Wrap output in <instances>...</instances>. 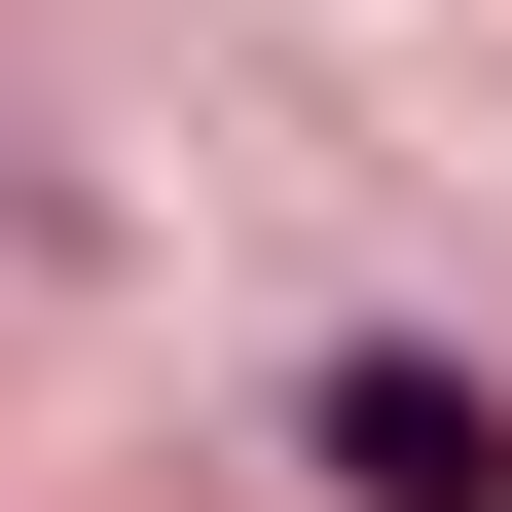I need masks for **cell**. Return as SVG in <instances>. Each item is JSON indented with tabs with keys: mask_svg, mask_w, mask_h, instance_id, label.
<instances>
[{
	"mask_svg": "<svg viewBox=\"0 0 512 512\" xmlns=\"http://www.w3.org/2000/svg\"><path fill=\"white\" fill-rule=\"evenodd\" d=\"M293 476H330V512H512V366H439V330L293 366Z\"/></svg>",
	"mask_w": 512,
	"mask_h": 512,
	"instance_id": "obj_1",
	"label": "cell"
}]
</instances>
